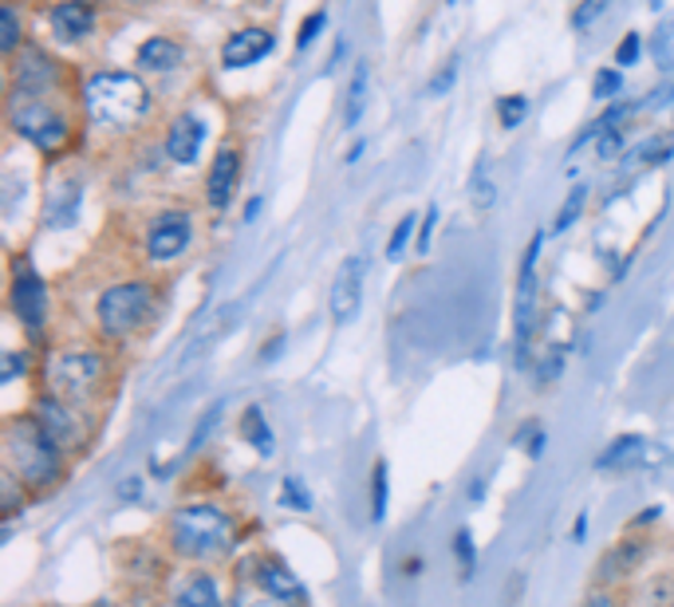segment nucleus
Masks as SVG:
<instances>
[{
    "label": "nucleus",
    "mask_w": 674,
    "mask_h": 607,
    "mask_svg": "<svg viewBox=\"0 0 674 607\" xmlns=\"http://www.w3.org/2000/svg\"><path fill=\"white\" fill-rule=\"evenodd\" d=\"M170 553L190 568H214L234 560L241 545V520L217 501H186L170 513L166 525Z\"/></svg>",
    "instance_id": "f257e3e1"
},
{
    "label": "nucleus",
    "mask_w": 674,
    "mask_h": 607,
    "mask_svg": "<svg viewBox=\"0 0 674 607\" xmlns=\"http://www.w3.org/2000/svg\"><path fill=\"white\" fill-rule=\"evenodd\" d=\"M4 469L32 494H48L68 474V454L43 434L32 415H17L4 422Z\"/></svg>",
    "instance_id": "f03ea898"
},
{
    "label": "nucleus",
    "mask_w": 674,
    "mask_h": 607,
    "mask_svg": "<svg viewBox=\"0 0 674 607\" xmlns=\"http://www.w3.org/2000/svg\"><path fill=\"white\" fill-rule=\"evenodd\" d=\"M83 107L96 127L127 130L150 111V87L130 71H96L83 83Z\"/></svg>",
    "instance_id": "7ed1b4c3"
},
{
    "label": "nucleus",
    "mask_w": 674,
    "mask_h": 607,
    "mask_svg": "<svg viewBox=\"0 0 674 607\" xmlns=\"http://www.w3.org/2000/svg\"><path fill=\"white\" fill-rule=\"evenodd\" d=\"M155 308H158V292L150 280H119V285H111L99 296V308H96L99 331H103L107 339H115V344L135 339L150 324Z\"/></svg>",
    "instance_id": "20e7f679"
},
{
    "label": "nucleus",
    "mask_w": 674,
    "mask_h": 607,
    "mask_svg": "<svg viewBox=\"0 0 674 607\" xmlns=\"http://www.w3.org/2000/svg\"><path fill=\"white\" fill-rule=\"evenodd\" d=\"M107 375V359L99 351H63L48 367V390L68 399L71 407H91L99 395V382Z\"/></svg>",
    "instance_id": "39448f33"
},
{
    "label": "nucleus",
    "mask_w": 674,
    "mask_h": 607,
    "mask_svg": "<svg viewBox=\"0 0 674 607\" xmlns=\"http://www.w3.org/2000/svg\"><path fill=\"white\" fill-rule=\"evenodd\" d=\"M545 249V237L536 233L528 241L525 257H521L517 272V308H513V347H517V371L528 367V351H533V331H536V300H541V277H536V260Z\"/></svg>",
    "instance_id": "423d86ee"
},
{
    "label": "nucleus",
    "mask_w": 674,
    "mask_h": 607,
    "mask_svg": "<svg viewBox=\"0 0 674 607\" xmlns=\"http://www.w3.org/2000/svg\"><path fill=\"white\" fill-rule=\"evenodd\" d=\"M9 127L17 130L24 142L48 150V155L63 150V147H68V139H71L68 119H63L56 107L43 103V99H28V96H12V103H9Z\"/></svg>",
    "instance_id": "0eeeda50"
},
{
    "label": "nucleus",
    "mask_w": 674,
    "mask_h": 607,
    "mask_svg": "<svg viewBox=\"0 0 674 607\" xmlns=\"http://www.w3.org/2000/svg\"><path fill=\"white\" fill-rule=\"evenodd\" d=\"M28 415L43 426V434H48L68 458L79 450H87V442H91V426H87V418L79 415V407H71L68 399H60L52 390H43L40 399L28 407Z\"/></svg>",
    "instance_id": "6e6552de"
},
{
    "label": "nucleus",
    "mask_w": 674,
    "mask_h": 607,
    "mask_svg": "<svg viewBox=\"0 0 674 607\" xmlns=\"http://www.w3.org/2000/svg\"><path fill=\"white\" fill-rule=\"evenodd\" d=\"M9 308L28 336H40L43 320H48V288H43V277L36 272L32 260L20 257V252L12 257L9 272Z\"/></svg>",
    "instance_id": "1a4fd4ad"
},
{
    "label": "nucleus",
    "mask_w": 674,
    "mask_h": 607,
    "mask_svg": "<svg viewBox=\"0 0 674 607\" xmlns=\"http://www.w3.org/2000/svg\"><path fill=\"white\" fill-rule=\"evenodd\" d=\"M671 466V450L643 434H620L604 454H596V469L604 474H643V469Z\"/></svg>",
    "instance_id": "9d476101"
},
{
    "label": "nucleus",
    "mask_w": 674,
    "mask_h": 607,
    "mask_svg": "<svg viewBox=\"0 0 674 607\" xmlns=\"http://www.w3.org/2000/svg\"><path fill=\"white\" fill-rule=\"evenodd\" d=\"M147 257L155 265H170V260L186 257L194 245V217L190 209H162L147 226Z\"/></svg>",
    "instance_id": "9b49d317"
},
{
    "label": "nucleus",
    "mask_w": 674,
    "mask_h": 607,
    "mask_svg": "<svg viewBox=\"0 0 674 607\" xmlns=\"http://www.w3.org/2000/svg\"><path fill=\"white\" fill-rule=\"evenodd\" d=\"M249 588H257L260 596H268L280 607L308 604V588H304V584L285 568V560H277L272 553H252L249 556Z\"/></svg>",
    "instance_id": "f8f14e48"
},
{
    "label": "nucleus",
    "mask_w": 674,
    "mask_h": 607,
    "mask_svg": "<svg viewBox=\"0 0 674 607\" xmlns=\"http://www.w3.org/2000/svg\"><path fill=\"white\" fill-rule=\"evenodd\" d=\"M60 83V63L43 48H24L12 56V96L43 99V91H52Z\"/></svg>",
    "instance_id": "ddd939ff"
},
{
    "label": "nucleus",
    "mask_w": 674,
    "mask_h": 607,
    "mask_svg": "<svg viewBox=\"0 0 674 607\" xmlns=\"http://www.w3.org/2000/svg\"><path fill=\"white\" fill-rule=\"evenodd\" d=\"M237 186H241V150L237 147H221L214 155V166H209V178H206V201L209 209L225 213L229 201H234Z\"/></svg>",
    "instance_id": "4468645a"
},
{
    "label": "nucleus",
    "mask_w": 674,
    "mask_h": 607,
    "mask_svg": "<svg viewBox=\"0 0 674 607\" xmlns=\"http://www.w3.org/2000/svg\"><path fill=\"white\" fill-rule=\"evenodd\" d=\"M364 257H347L344 269H339L336 285H331V320L344 328L359 316V304H364Z\"/></svg>",
    "instance_id": "2eb2a0df"
},
{
    "label": "nucleus",
    "mask_w": 674,
    "mask_h": 607,
    "mask_svg": "<svg viewBox=\"0 0 674 607\" xmlns=\"http://www.w3.org/2000/svg\"><path fill=\"white\" fill-rule=\"evenodd\" d=\"M170 607H221V580L206 568H190L174 580Z\"/></svg>",
    "instance_id": "dca6fc26"
},
{
    "label": "nucleus",
    "mask_w": 674,
    "mask_h": 607,
    "mask_svg": "<svg viewBox=\"0 0 674 607\" xmlns=\"http://www.w3.org/2000/svg\"><path fill=\"white\" fill-rule=\"evenodd\" d=\"M272 52V32L268 28H241V32H234L229 40H225L221 48V63L225 68H252V63H260L265 56Z\"/></svg>",
    "instance_id": "f3484780"
},
{
    "label": "nucleus",
    "mask_w": 674,
    "mask_h": 607,
    "mask_svg": "<svg viewBox=\"0 0 674 607\" xmlns=\"http://www.w3.org/2000/svg\"><path fill=\"white\" fill-rule=\"evenodd\" d=\"M201 147H206V119H201L198 111L178 115L170 135H166V155H170V162L190 166L194 158L201 155Z\"/></svg>",
    "instance_id": "a211bd4d"
},
{
    "label": "nucleus",
    "mask_w": 674,
    "mask_h": 607,
    "mask_svg": "<svg viewBox=\"0 0 674 607\" xmlns=\"http://www.w3.org/2000/svg\"><path fill=\"white\" fill-rule=\"evenodd\" d=\"M52 32L60 43H79L96 32V9L83 0H68L60 9H52Z\"/></svg>",
    "instance_id": "6ab92c4d"
},
{
    "label": "nucleus",
    "mask_w": 674,
    "mask_h": 607,
    "mask_svg": "<svg viewBox=\"0 0 674 607\" xmlns=\"http://www.w3.org/2000/svg\"><path fill=\"white\" fill-rule=\"evenodd\" d=\"M182 60H186L182 43L170 40V36H155V40H147L139 48V68L155 71V76H166V71H174Z\"/></svg>",
    "instance_id": "aec40b11"
},
{
    "label": "nucleus",
    "mask_w": 674,
    "mask_h": 607,
    "mask_svg": "<svg viewBox=\"0 0 674 607\" xmlns=\"http://www.w3.org/2000/svg\"><path fill=\"white\" fill-rule=\"evenodd\" d=\"M241 438L252 446V454H257V458H272V450H277V434L268 430V418H265V410H260L257 402H252V407H245Z\"/></svg>",
    "instance_id": "412c9836"
},
{
    "label": "nucleus",
    "mask_w": 674,
    "mask_h": 607,
    "mask_svg": "<svg viewBox=\"0 0 674 607\" xmlns=\"http://www.w3.org/2000/svg\"><path fill=\"white\" fill-rule=\"evenodd\" d=\"M76 206H79V182H68V186H52V193H48V213H43V221L52 229H68L71 221H76Z\"/></svg>",
    "instance_id": "4be33fe9"
},
{
    "label": "nucleus",
    "mask_w": 674,
    "mask_h": 607,
    "mask_svg": "<svg viewBox=\"0 0 674 607\" xmlns=\"http://www.w3.org/2000/svg\"><path fill=\"white\" fill-rule=\"evenodd\" d=\"M674 155V139H663V135H655V139H643L640 147H632L627 155H623V170H651V166H663L666 158Z\"/></svg>",
    "instance_id": "5701e85b"
},
{
    "label": "nucleus",
    "mask_w": 674,
    "mask_h": 607,
    "mask_svg": "<svg viewBox=\"0 0 674 607\" xmlns=\"http://www.w3.org/2000/svg\"><path fill=\"white\" fill-rule=\"evenodd\" d=\"M367 96H371V68H367V63H355L351 83H347V96H344V127H355V122L364 119Z\"/></svg>",
    "instance_id": "b1692460"
},
{
    "label": "nucleus",
    "mask_w": 674,
    "mask_h": 607,
    "mask_svg": "<svg viewBox=\"0 0 674 607\" xmlns=\"http://www.w3.org/2000/svg\"><path fill=\"white\" fill-rule=\"evenodd\" d=\"M221 415H225V402H214V407H209L206 415H201V422L194 426V438L186 442V450H182L186 461H190L194 454H201V446H206L209 438H214V430H217V422H221Z\"/></svg>",
    "instance_id": "393cba45"
},
{
    "label": "nucleus",
    "mask_w": 674,
    "mask_h": 607,
    "mask_svg": "<svg viewBox=\"0 0 674 607\" xmlns=\"http://www.w3.org/2000/svg\"><path fill=\"white\" fill-rule=\"evenodd\" d=\"M387 489H390V469H387V461H375V469H371V520L375 525H383V517H387Z\"/></svg>",
    "instance_id": "a878e982"
},
{
    "label": "nucleus",
    "mask_w": 674,
    "mask_h": 607,
    "mask_svg": "<svg viewBox=\"0 0 674 607\" xmlns=\"http://www.w3.org/2000/svg\"><path fill=\"white\" fill-rule=\"evenodd\" d=\"M584 201H588V186H572V193L564 198L561 213H556V221H553L556 233H568V229L576 226L579 213H584Z\"/></svg>",
    "instance_id": "bb28decb"
},
{
    "label": "nucleus",
    "mask_w": 674,
    "mask_h": 607,
    "mask_svg": "<svg viewBox=\"0 0 674 607\" xmlns=\"http://www.w3.org/2000/svg\"><path fill=\"white\" fill-rule=\"evenodd\" d=\"M280 505H293L296 513H311V494H308V486H304L300 477L296 474H288V477H280Z\"/></svg>",
    "instance_id": "cd10ccee"
},
{
    "label": "nucleus",
    "mask_w": 674,
    "mask_h": 607,
    "mask_svg": "<svg viewBox=\"0 0 674 607\" xmlns=\"http://www.w3.org/2000/svg\"><path fill=\"white\" fill-rule=\"evenodd\" d=\"M17 43H20V17L12 4H4L0 9V52L17 56Z\"/></svg>",
    "instance_id": "c85d7f7f"
},
{
    "label": "nucleus",
    "mask_w": 674,
    "mask_h": 607,
    "mask_svg": "<svg viewBox=\"0 0 674 607\" xmlns=\"http://www.w3.org/2000/svg\"><path fill=\"white\" fill-rule=\"evenodd\" d=\"M415 226H418V217H415V213L398 217L395 233H390V241H387V257H390V260H398V257H403V252H407L410 237H415Z\"/></svg>",
    "instance_id": "c756f323"
},
{
    "label": "nucleus",
    "mask_w": 674,
    "mask_h": 607,
    "mask_svg": "<svg viewBox=\"0 0 674 607\" xmlns=\"http://www.w3.org/2000/svg\"><path fill=\"white\" fill-rule=\"evenodd\" d=\"M607 4H612V0H579L576 12H572V28H576V32H588V28L607 12Z\"/></svg>",
    "instance_id": "7c9ffc66"
},
{
    "label": "nucleus",
    "mask_w": 674,
    "mask_h": 607,
    "mask_svg": "<svg viewBox=\"0 0 674 607\" xmlns=\"http://www.w3.org/2000/svg\"><path fill=\"white\" fill-rule=\"evenodd\" d=\"M454 556H458V564H462V576H474V568H477V545H474V533L469 529H458V537H454Z\"/></svg>",
    "instance_id": "2f4dec72"
},
{
    "label": "nucleus",
    "mask_w": 674,
    "mask_h": 607,
    "mask_svg": "<svg viewBox=\"0 0 674 607\" xmlns=\"http://www.w3.org/2000/svg\"><path fill=\"white\" fill-rule=\"evenodd\" d=\"M469 198H474V209H493V201H497V190H493V178L485 173V162L482 170L474 173V182H469Z\"/></svg>",
    "instance_id": "473e14b6"
},
{
    "label": "nucleus",
    "mask_w": 674,
    "mask_h": 607,
    "mask_svg": "<svg viewBox=\"0 0 674 607\" xmlns=\"http://www.w3.org/2000/svg\"><path fill=\"white\" fill-rule=\"evenodd\" d=\"M525 111H528V99L525 96L497 99V119H502V127H517V122L525 119Z\"/></svg>",
    "instance_id": "72a5a7b5"
},
{
    "label": "nucleus",
    "mask_w": 674,
    "mask_h": 607,
    "mask_svg": "<svg viewBox=\"0 0 674 607\" xmlns=\"http://www.w3.org/2000/svg\"><path fill=\"white\" fill-rule=\"evenodd\" d=\"M517 446H525V454H528V458H541V450H545V434H541V426H533V422H525V426H521V434H517Z\"/></svg>",
    "instance_id": "f704fd0d"
},
{
    "label": "nucleus",
    "mask_w": 674,
    "mask_h": 607,
    "mask_svg": "<svg viewBox=\"0 0 674 607\" xmlns=\"http://www.w3.org/2000/svg\"><path fill=\"white\" fill-rule=\"evenodd\" d=\"M623 91V76L615 68H607V71H599L596 76V99H615Z\"/></svg>",
    "instance_id": "c9c22d12"
},
{
    "label": "nucleus",
    "mask_w": 674,
    "mask_h": 607,
    "mask_svg": "<svg viewBox=\"0 0 674 607\" xmlns=\"http://www.w3.org/2000/svg\"><path fill=\"white\" fill-rule=\"evenodd\" d=\"M324 20H328V12H311V17L300 24V36H296V48H300V52L308 48L311 40H316V36L324 32Z\"/></svg>",
    "instance_id": "e433bc0d"
},
{
    "label": "nucleus",
    "mask_w": 674,
    "mask_h": 607,
    "mask_svg": "<svg viewBox=\"0 0 674 607\" xmlns=\"http://www.w3.org/2000/svg\"><path fill=\"white\" fill-rule=\"evenodd\" d=\"M640 48H643V40L635 32H627L620 40V48H615V63H623V68H627V63H635L640 60Z\"/></svg>",
    "instance_id": "4c0bfd02"
},
{
    "label": "nucleus",
    "mask_w": 674,
    "mask_h": 607,
    "mask_svg": "<svg viewBox=\"0 0 674 607\" xmlns=\"http://www.w3.org/2000/svg\"><path fill=\"white\" fill-rule=\"evenodd\" d=\"M24 367H28V356H24V351H9V356H4V371H0V382L20 379V375H24Z\"/></svg>",
    "instance_id": "58836bf2"
},
{
    "label": "nucleus",
    "mask_w": 674,
    "mask_h": 607,
    "mask_svg": "<svg viewBox=\"0 0 674 607\" xmlns=\"http://www.w3.org/2000/svg\"><path fill=\"white\" fill-rule=\"evenodd\" d=\"M454 76H458V60H449L446 68H442L438 76H434V83H430V91H434V96H442V91H449V87H454Z\"/></svg>",
    "instance_id": "ea45409f"
},
{
    "label": "nucleus",
    "mask_w": 674,
    "mask_h": 607,
    "mask_svg": "<svg viewBox=\"0 0 674 607\" xmlns=\"http://www.w3.org/2000/svg\"><path fill=\"white\" fill-rule=\"evenodd\" d=\"M434 226H438V209H430L423 221V229H418V252H426L434 245Z\"/></svg>",
    "instance_id": "a19ab883"
},
{
    "label": "nucleus",
    "mask_w": 674,
    "mask_h": 607,
    "mask_svg": "<svg viewBox=\"0 0 674 607\" xmlns=\"http://www.w3.org/2000/svg\"><path fill=\"white\" fill-rule=\"evenodd\" d=\"M280 347H285V331H277V339H272V344H268L265 351H260V359H265V364H268V359H277Z\"/></svg>",
    "instance_id": "79ce46f5"
},
{
    "label": "nucleus",
    "mask_w": 674,
    "mask_h": 607,
    "mask_svg": "<svg viewBox=\"0 0 674 607\" xmlns=\"http://www.w3.org/2000/svg\"><path fill=\"white\" fill-rule=\"evenodd\" d=\"M588 607H620V604H615L612 591H596V596L588 599Z\"/></svg>",
    "instance_id": "37998d69"
},
{
    "label": "nucleus",
    "mask_w": 674,
    "mask_h": 607,
    "mask_svg": "<svg viewBox=\"0 0 674 607\" xmlns=\"http://www.w3.org/2000/svg\"><path fill=\"white\" fill-rule=\"evenodd\" d=\"M119 494L127 497V501H135V497H139V477H130V481H122Z\"/></svg>",
    "instance_id": "c03bdc74"
},
{
    "label": "nucleus",
    "mask_w": 674,
    "mask_h": 607,
    "mask_svg": "<svg viewBox=\"0 0 674 607\" xmlns=\"http://www.w3.org/2000/svg\"><path fill=\"white\" fill-rule=\"evenodd\" d=\"M584 537H588V513H579L576 529H572V540H584Z\"/></svg>",
    "instance_id": "a18cd8bd"
}]
</instances>
